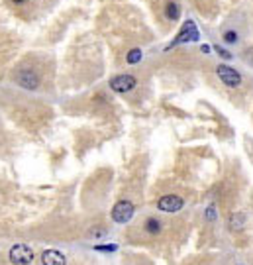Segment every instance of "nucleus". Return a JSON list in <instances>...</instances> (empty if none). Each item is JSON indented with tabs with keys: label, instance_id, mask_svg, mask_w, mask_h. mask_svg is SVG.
<instances>
[{
	"label": "nucleus",
	"instance_id": "f257e3e1",
	"mask_svg": "<svg viewBox=\"0 0 253 265\" xmlns=\"http://www.w3.org/2000/svg\"><path fill=\"white\" fill-rule=\"evenodd\" d=\"M8 258H10L12 265H30L33 262V252L26 244H16L10 248Z\"/></svg>",
	"mask_w": 253,
	"mask_h": 265
},
{
	"label": "nucleus",
	"instance_id": "f03ea898",
	"mask_svg": "<svg viewBox=\"0 0 253 265\" xmlns=\"http://www.w3.org/2000/svg\"><path fill=\"white\" fill-rule=\"evenodd\" d=\"M133 212H135V208L129 200H118L112 208V220L118 224H126L133 218Z\"/></svg>",
	"mask_w": 253,
	"mask_h": 265
},
{
	"label": "nucleus",
	"instance_id": "7ed1b4c3",
	"mask_svg": "<svg viewBox=\"0 0 253 265\" xmlns=\"http://www.w3.org/2000/svg\"><path fill=\"white\" fill-rule=\"evenodd\" d=\"M216 75H218L220 81H222L226 87H230V89H236V87L242 85V75H240L236 69H232L230 65H218V67H216Z\"/></svg>",
	"mask_w": 253,
	"mask_h": 265
},
{
	"label": "nucleus",
	"instance_id": "20e7f679",
	"mask_svg": "<svg viewBox=\"0 0 253 265\" xmlns=\"http://www.w3.org/2000/svg\"><path fill=\"white\" fill-rule=\"evenodd\" d=\"M16 83H18L20 87L28 89V91H33V89H37V85H39V77H37V73L32 71V69H20V71L16 73Z\"/></svg>",
	"mask_w": 253,
	"mask_h": 265
},
{
	"label": "nucleus",
	"instance_id": "39448f33",
	"mask_svg": "<svg viewBox=\"0 0 253 265\" xmlns=\"http://www.w3.org/2000/svg\"><path fill=\"white\" fill-rule=\"evenodd\" d=\"M135 85H137V81L133 75H118V77L110 79V89L114 93H129Z\"/></svg>",
	"mask_w": 253,
	"mask_h": 265
},
{
	"label": "nucleus",
	"instance_id": "423d86ee",
	"mask_svg": "<svg viewBox=\"0 0 253 265\" xmlns=\"http://www.w3.org/2000/svg\"><path fill=\"white\" fill-rule=\"evenodd\" d=\"M183 204H185V200L177 195H165L157 200V208L163 210V212H177V210L183 208Z\"/></svg>",
	"mask_w": 253,
	"mask_h": 265
},
{
	"label": "nucleus",
	"instance_id": "0eeeda50",
	"mask_svg": "<svg viewBox=\"0 0 253 265\" xmlns=\"http://www.w3.org/2000/svg\"><path fill=\"white\" fill-rule=\"evenodd\" d=\"M194 39H198V32H196V26H194L192 22H189V24L183 26L181 33L177 35V39H173V43H171L169 47H175V45L185 43V41H194Z\"/></svg>",
	"mask_w": 253,
	"mask_h": 265
},
{
	"label": "nucleus",
	"instance_id": "6e6552de",
	"mask_svg": "<svg viewBox=\"0 0 253 265\" xmlns=\"http://www.w3.org/2000/svg\"><path fill=\"white\" fill-rule=\"evenodd\" d=\"M41 265H67V260L57 250H45L41 254Z\"/></svg>",
	"mask_w": 253,
	"mask_h": 265
},
{
	"label": "nucleus",
	"instance_id": "1a4fd4ad",
	"mask_svg": "<svg viewBox=\"0 0 253 265\" xmlns=\"http://www.w3.org/2000/svg\"><path fill=\"white\" fill-rule=\"evenodd\" d=\"M244 224H246V216H244L242 212L234 214V216H232V220H230V228H232V230H242V228H244Z\"/></svg>",
	"mask_w": 253,
	"mask_h": 265
},
{
	"label": "nucleus",
	"instance_id": "9d476101",
	"mask_svg": "<svg viewBox=\"0 0 253 265\" xmlns=\"http://www.w3.org/2000/svg\"><path fill=\"white\" fill-rule=\"evenodd\" d=\"M145 230H147L149 234H157V232L161 230L159 220H157V218H147V222H145Z\"/></svg>",
	"mask_w": 253,
	"mask_h": 265
},
{
	"label": "nucleus",
	"instance_id": "9b49d317",
	"mask_svg": "<svg viewBox=\"0 0 253 265\" xmlns=\"http://www.w3.org/2000/svg\"><path fill=\"white\" fill-rule=\"evenodd\" d=\"M104 236H108V230L104 226H95L89 230V238H104Z\"/></svg>",
	"mask_w": 253,
	"mask_h": 265
},
{
	"label": "nucleus",
	"instance_id": "f8f14e48",
	"mask_svg": "<svg viewBox=\"0 0 253 265\" xmlns=\"http://www.w3.org/2000/svg\"><path fill=\"white\" fill-rule=\"evenodd\" d=\"M165 12H167V18H169V20H177V18H179V6H177L175 2H169Z\"/></svg>",
	"mask_w": 253,
	"mask_h": 265
},
{
	"label": "nucleus",
	"instance_id": "ddd939ff",
	"mask_svg": "<svg viewBox=\"0 0 253 265\" xmlns=\"http://www.w3.org/2000/svg\"><path fill=\"white\" fill-rule=\"evenodd\" d=\"M127 63L129 65H135V63H139L141 61V49H131L129 53H127Z\"/></svg>",
	"mask_w": 253,
	"mask_h": 265
},
{
	"label": "nucleus",
	"instance_id": "4468645a",
	"mask_svg": "<svg viewBox=\"0 0 253 265\" xmlns=\"http://www.w3.org/2000/svg\"><path fill=\"white\" fill-rule=\"evenodd\" d=\"M224 39H226L228 43H234V41L238 39V33H236V32H226V33H224Z\"/></svg>",
	"mask_w": 253,
	"mask_h": 265
},
{
	"label": "nucleus",
	"instance_id": "2eb2a0df",
	"mask_svg": "<svg viewBox=\"0 0 253 265\" xmlns=\"http://www.w3.org/2000/svg\"><path fill=\"white\" fill-rule=\"evenodd\" d=\"M95 250H96V252H104V254H108V252H114L116 246H96Z\"/></svg>",
	"mask_w": 253,
	"mask_h": 265
},
{
	"label": "nucleus",
	"instance_id": "dca6fc26",
	"mask_svg": "<svg viewBox=\"0 0 253 265\" xmlns=\"http://www.w3.org/2000/svg\"><path fill=\"white\" fill-rule=\"evenodd\" d=\"M216 51H218L220 57H224V59H232V53H230V51H226V49H222V47H216Z\"/></svg>",
	"mask_w": 253,
	"mask_h": 265
},
{
	"label": "nucleus",
	"instance_id": "f3484780",
	"mask_svg": "<svg viewBox=\"0 0 253 265\" xmlns=\"http://www.w3.org/2000/svg\"><path fill=\"white\" fill-rule=\"evenodd\" d=\"M206 218H208V222H212V220H216V212H214V208L210 206L208 210H206Z\"/></svg>",
	"mask_w": 253,
	"mask_h": 265
},
{
	"label": "nucleus",
	"instance_id": "a211bd4d",
	"mask_svg": "<svg viewBox=\"0 0 253 265\" xmlns=\"http://www.w3.org/2000/svg\"><path fill=\"white\" fill-rule=\"evenodd\" d=\"M210 51V45H202V53H208Z\"/></svg>",
	"mask_w": 253,
	"mask_h": 265
},
{
	"label": "nucleus",
	"instance_id": "6ab92c4d",
	"mask_svg": "<svg viewBox=\"0 0 253 265\" xmlns=\"http://www.w3.org/2000/svg\"><path fill=\"white\" fill-rule=\"evenodd\" d=\"M14 2H16V4H22V2H24V0H14Z\"/></svg>",
	"mask_w": 253,
	"mask_h": 265
}]
</instances>
